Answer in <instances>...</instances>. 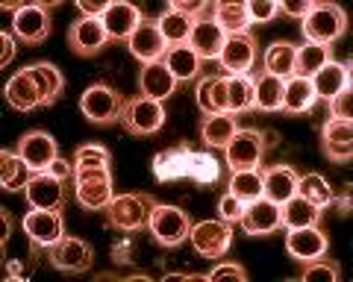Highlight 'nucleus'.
Here are the masks:
<instances>
[{
    "instance_id": "f257e3e1",
    "label": "nucleus",
    "mask_w": 353,
    "mask_h": 282,
    "mask_svg": "<svg viewBox=\"0 0 353 282\" xmlns=\"http://www.w3.org/2000/svg\"><path fill=\"white\" fill-rule=\"evenodd\" d=\"M153 209H157L153 194H115L106 206V224L118 232H139L148 226Z\"/></svg>"
},
{
    "instance_id": "f03ea898",
    "label": "nucleus",
    "mask_w": 353,
    "mask_h": 282,
    "mask_svg": "<svg viewBox=\"0 0 353 282\" xmlns=\"http://www.w3.org/2000/svg\"><path fill=\"white\" fill-rule=\"evenodd\" d=\"M124 94L109 83H92L80 97V112L97 127H112L121 121L124 112Z\"/></svg>"
},
{
    "instance_id": "7ed1b4c3",
    "label": "nucleus",
    "mask_w": 353,
    "mask_h": 282,
    "mask_svg": "<svg viewBox=\"0 0 353 282\" xmlns=\"http://www.w3.org/2000/svg\"><path fill=\"white\" fill-rule=\"evenodd\" d=\"M301 30H303L306 41L330 47L333 41H339L341 36H345V30H347V12L341 6H336V3H315L306 12Z\"/></svg>"
},
{
    "instance_id": "20e7f679",
    "label": "nucleus",
    "mask_w": 353,
    "mask_h": 282,
    "mask_svg": "<svg viewBox=\"0 0 353 282\" xmlns=\"http://www.w3.org/2000/svg\"><path fill=\"white\" fill-rule=\"evenodd\" d=\"M74 197L88 212H101L112 203V171L109 168H74Z\"/></svg>"
},
{
    "instance_id": "39448f33",
    "label": "nucleus",
    "mask_w": 353,
    "mask_h": 282,
    "mask_svg": "<svg viewBox=\"0 0 353 282\" xmlns=\"http://www.w3.org/2000/svg\"><path fill=\"white\" fill-rule=\"evenodd\" d=\"M268 135L256 127H245V129H236V135L227 141L224 147V159H227V168L230 171H248V168H259L262 165V156L268 150Z\"/></svg>"
},
{
    "instance_id": "423d86ee",
    "label": "nucleus",
    "mask_w": 353,
    "mask_h": 282,
    "mask_svg": "<svg viewBox=\"0 0 353 282\" xmlns=\"http://www.w3.org/2000/svg\"><path fill=\"white\" fill-rule=\"evenodd\" d=\"M150 235L157 238V244L162 247H180L192 232V218L189 212H183L180 206H168V203H157L150 221H148Z\"/></svg>"
},
{
    "instance_id": "0eeeda50",
    "label": "nucleus",
    "mask_w": 353,
    "mask_h": 282,
    "mask_svg": "<svg viewBox=\"0 0 353 282\" xmlns=\"http://www.w3.org/2000/svg\"><path fill=\"white\" fill-rule=\"evenodd\" d=\"M121 124L130 135H153L165 127V106L159 100H150V97H132L124 103V112H121Z\"/></svg>"
},
{
    "instance_id": "6e6552de",
    "label": "nucleus",
    "mask_w": 353,
    "mask_h": 282,
    "mask_svg": "<svg viewBox=\"0 0 353 282\" xmlns=\"http://www.w3.org/2000/svg\"><path fill=\"white\" fill-rule=\"evenodd\" d=\"M48 259L62 274H85L94 265V247L77 235H65L53 247H48Z\"/></svg>"
},
{
    "instance_id": "1a4fd4ad",
    "label": "nucleus",
    "mask_w": 353,
    "mask_h": 282,
    "mask_svg": "<svg viewBox=\"0 0 353 282\" xmlns=\"http://www.w3.org/2000/svg\"><path fill=\"white\" fill-rule=\"evenodd\" d=\"M15 153L27 162V168L32 173H39V171H48L59 159V144L48 129H27L15 141Z\"/></svg>"
},
{
    "instance_id": "9d476101",
    "label": "nucleus",
    "mask_w": 353,
    "mask_h": 282,
    "mask_svg": "<svg viewBox=\"0 0 353 282\" xmlns=\"http://www.w3.org/2000/svg\"><path fill=\"white\" fill-rule=\"evenodd\" d=\"M57 3V0H44V3H24L15 12L12 18V30L21 41H27V45H41V41H48L50 30H53V21H50V12L48 9Z\"/></svg>"
},
{
    "instance_id": "9b49d317",
    "label": "nucleus",
    "mask_w": 353,
    "mask_h": 282,
    "mask_svg": "<svg viewBox=\"0 0 353 282\" xmlns=\"http://www.w3.org/2000/svg\"><path fill=\"white\" fill-rule=\"evenodd\" d=\"M189 241H192L197 256L221 259L230 250V244H233V224H224L221 218L218 221H201V224L192 226Z\"/></svg>"
},
{
    "instance_id": "f8f14e48",
    "label": "nucleus",
    "mask_w": 353,
    "mask_h": 282,
    "mask_svg": "<svg viewBox=\"0 0 353 282\" xmlns=\"http://www.w3.org/2000/svg\"><path fill=\"white\" fill-rule=\"evenodd\" d=\"M218 62H221V71H227V77H248L253 65H256V39L250 32L227 36Z\"/></svg>"
},
{
    "instance_id": "ddd939ff",
    "label": "nucleus",
    "mask_w": 353,
    "mask_h": 282,
    "mask_svg": "<svg viewBox=\"0 0 353 282\" xmlns=\"http://www.w3.org/2000/svg\"><path fill=\"white\" fill-rule=\"evenodd\" d=\"M24 197L30 209H48V212H62L65 209V182L57 180L50 171L32 173L24 186Z\"/></svg>"
},
{
    "instance_id": "4468645a",
    "label": "nucleus",
    "mask_w": 353,
    "mask_h": 282,
    "mask_svg": "<svg viewBox=\"0 0 353 282\" xmlns=\"http://www.w3.org/2000/svg\"><path fill=\"white\" fill-rule=\"evenodd\" d=\"M21 226H24V232H27L30 244H32V253H36L39 247H53L59 238H65V218H62V212L32 209V212H27V218L21 221Z\"/></svg>"
},
{
    "instance_id": "2eb2a0df",
    "label": "nucleus",
    "mask_w": 353,
    "mask_h": 282,
    "mask_svg": "<svg viewBox=\"0 0 353 282\" xmlns=\"http://www.w3.org/2000/svg\"><path fill=\"white\" fill-rule=\"evenodd\" d=\"M285 250L294 262H315V259H324V253L330 250V238L324 230H318L315 226H297V230H289L285 235Z\"/></svg>"
},
{
    "instance_id": "dca6fc26",
    "label": "nucleus",
    "mask_w": 353,
    "mask_h": 282,
    "mask_svg": "<svg viewBox=\"0 0 353 282\" xmlns=\"http://www.w3.org/2000/svg\"><path fill=\"white\" fill-rule=\"evenodd\" d=\"M109 32L103 27L101 18H80L68 27V47L77 53V56H97L106 45H109Z\"/></svg>"
},
{
    "instance_id": "f3484780",
    "label": "nucleus",
    "mask_w": 353,
    "mask_h": 282,
    "mask_svg": "<svg viewBox=\"0 0 353 282\" xmlns=\"http://www.w3.org/2000/svg\"><path fill=\"white\" fill-rule=\"evenodd\" d=\"M239 226L245 230V235L253 238H262V235H271L283 226V206L271 203L268 197H259L245 206V215H241Z\"/></svg>"
},
{
    "instance_id": "a211bd4d",
    "label": "nucleus",
    "mask_w": 353,
    "mask_h": 282,
    "mask_svg": "<svg viewBox=\"0 0 353 282\" xmlns=\"http://www.w3.org/2000/svg\"><path fill=\"white\" fill-rule=\"evenodd\" d=\"M127 47H130V53L141 65L162 62L165 50H168V45H165V39H162V32H159V24L153 18H141V24L136 27V32L127 39Z\"/></svg>"
},
{
    "instance_id": "6ab92c4d",
    "label": "nucleus",
    "mask_w": 353,
    "mask_h": 282,
    "mask_svg": "<svg viewBox=\"0 0 353 282\" xmlns=\"http://www.w3.org/2000/svg\"><path fill=\"white\" fill-rule=\"evenodd\" d=\"M321 150L330 162H350V156H353L350 118H330L321 127Z\"/></svg>"
},
{
    "instance_id": "aec40b11",
    "label": "nucleus",
    "mask_w": 353,
    "mask_h": 282,
    "mask_svg": "<svg viewBox=\"0 0 353 282\" xmlns=\"http://www.w3.org/2000/svg\"><path fill=\"white\" fill-rule=\"evenodd\" d=\"M297 180H301V173L292 165H285V162L262 168V197L283 206L285 200H292L297 194Z\"/></svg>"
},
{
    "instance_id": "412c9836",
    "label": "nucleus",
    "mask_w": 353,
    "mask_h": 282,
    "mask_svg": "<svg viewBox=\"0 0 353 282\" xmlns=\"http://www.w3.org/2000/svg\"><path fill=\"white\" fill-rule=\"evenodd\" d=\"M224 41H227V32L215 24L212 15H203V18L194 21L192 36H189V47L201 56V62L218 59L221 50H224Z\"/></svg>"
},
{
    "instance_id": "4be33fe9",
    "label": "nucleus",
    "mask_w": 353,
    "mask_h": 282,
    "mask_svg": "<svg viewBox=\"0 0 353 282\" xmlns=\"http://www.w3.org/2000/svg\"><path fill=\"white\" fill-rule=\"evenodd\" d=\"M141 9L127 3V0H115V3H109V9L103 12V27L109 32V39L112 41H127L132 32H136V27L141 24Z\"/></svg>"
},
{
    "instance_id": "5701e85b",
    "label": "nucleus",
    "mask_w": 353,
    "mask_h": 282,
    "mask_svg": "<svg viewBox=\"0 0 353 282\" xmlns=\"http://www.w3.org/2000/svg\"><path fill=\"white\" fill-rule=\"evenodd\" d=\"M176 83L174 74L165 68V62H153V65H141V74H139V91L141 97H150V100H168V97L176 91Z\"/></svg>"
},
{
    "instance_id": "b1692460",
    "label": "nucleus",
    "mask_w": 353,
    "mask_h": 282,
    "mask_svg": "<svg viewBox=\"0 0 353 282\" xmlns=\"http://www.w3.org/2000/svg\"><path fill=\"white\" fill-rule=\"evenodd\" d=\"M350 89V65L345 62H336L330 59L321 71L312 77V91H315V100H330V97H336L339 91Z\"/></svg>"
},
{
    "instance_id": "393cba45",
    "label": "nucleus",
    "mask_w": 353,
    "mask_h": 282,
    "mask_svg": "<svg viewBox=\"0 0 353 282\" xmlns=\"http://www.w3.org/2000/svg\"><path fill=\"white\" fill-rule=\"evenodd\" d=\"M3 94H6V103L12 106V109H18V112H30V109H36V106H41L39 85H36V80L30 77L27 68L18 71L15 77L6 83Z\"/></svg>"
},
{
    "instance_id": "a878e982",
    "label": "nucleus",
    "mask_w": 353,
    "mask_h": 282,
    "mask_svg": "<svg viewBox=\"0 0 353 282\" xmlns=\"http://www.w3.org/2000/svg\"><path fill=\"white\" fill-rule=\"evenodd\" d=\"M30 77L36 80L39 85V94H41V106H53L65 94V77L62 71L57 68L53 62H36V65H27Z\"/></svg>"
},
{
    "instance_id": "bb28decb",
    "label": "nucleus",
    "mask_w": 353,
    "mask_h": 282,
    "mask_svg": "<svg viewBox=\"0 0 353 282\" xmlns=\"http://www.w3.org/2000/svg\"><path fill=\"white\" fill-rule=\"evenodd\" d=\"M194 100L201 106L203 115L227 112V77L224 74H212V77H201L194 89Z\"/></svg>"
},
{
    "instance_id": "cd10ccee",
    "label": "nucleus",
    "mask_w": 353,
    "mask_h": 282,
    "mask_svg": "<svg viewBox=\"0 0 353 282\" xmlns=\"http://www.w3.org/2000/svg\"><path fill=\"white\" fill-rule=\"evenodd\" d=\"M159 24V32L165 39L168 47H176V45H189V36H192V27H194V18H189L185 12H180L174 3L165 6V12L157 18Z\"/></svg>"
},
{
    "instance_id": "c85d7f7f",
    "label": "nucleus",
    "mask_w": 353,
    "mask_h": 282,
    "mask_svg": "<svg viewBox=\"0 0 353 282\" xmlns=\"http://www.w3.org/2000/svg\"><path fill=\"white\" fill-rule=\"evenodd\" d=\"M165 68L174 74L176 83H192L201 77V56L189 47V45H176V47H168L165 50Z\"/></svg>"
},
{
    "instance_id": "c756f323",
    "label": "nucleus",
    "mask_w": 353,
    "mask_h": 282,
    "mask_svg": "<svg viewBox=\"0 0 353 282\" xmlns=\"http://www.w3.org/2000/svg\"><path fill=\"white\" fill-rule=\"evenodd\" d=\"M283 91L285 80L262 71L253 77V94H256V109L259 112H280L283 109Z\"/></svg>"
},
{
    "instance_id": "7c9ffc66",
    "label": "nucleus",
    "mask_w": 353,
    "mask_h": 282,
    "mask_svg": "<svg viewBox=\"0 0 353 282\" xmlns=\"http://www.w3.org/2000/svg\"><path fill=\"white\" fill-rule=\"evenodd\" d=\"M315 103V91H312V80L306 77H285V91H283V112L289 115H303L312 109Z\"/></svg>"
},
{
    "instance_id": "2f4dec72",
    "label": "nucleus",
    "mask_w": 353,
    "mask_h": 282,
    "mask_svg": "<svg viewBox=\"0 0 353 282\" xmlns=\"http://www.w3.org/2000/svg\"><path fill=\"white\" fill-rule=\"evenodd\" d=\"M236 129H239V118L233 112L206 115L201 121V138L209 147H227V141L236 135Z\"/></svg>"
},
{
    "instance_id": "473e14b6",
    "label": "nucleus",
    "mask_w": 353,
    "mask_h": 282,
    "mask_svg": "<svg viewBox=\"0 0 353 282\" xmlns=\"http://www.w3.org/2000/svg\"><path fill=\"white\" fill-rule=\"evenodd\" d=\"M330 59H333V47L303 41V45H297V53H294V74H297V77L312 80Z\"/></svg>"
},
{
    "instance_id": "72a5a7b5",
    "label": "nucleus",
    "mask_w": 353,
    "mask_h": 282,
    "mask_svg": "<svg viewBox=\"0 0 353 282\" xmlns=\"http://www.w3.org/2000/svg\"><path fill=\"white\" fill-rule=\"evenodd\" d=\"M212 21L227 36H239V32H248V27H250L248 9H245V3H239V0H221V3H215Z\"/></svg>"
},
{
    "instance_id": "f704fd0d",
    "label": "nucleus",
    "mask_w": 353,
    "mask_h": 282,
    "mask_svg": "<svg viewBox=\"0 0 353 282\" xmlns=\"http://www.w3.org/2000/svg\"><path fill=\"white\" fill-rule=\"evenodd\" d=\"M27 171H30L27 162L15 150H9V147L0 150V186H3V191H24L27 180L32 177Z\"/></svg>"
},
{
    "instance_id": "c9c22d12",
    "label": "nucleus",
    "mask_w": 353,
    "mask_h": 282,
    "mask_svg": "<svg viewBox=\"0 0 353 282\" xmlns=\"http://www.w3.org/2000/svg\"><path fill=\"white\" fill-rule=\"evenodd\" d=\"M321 212L324 209H318V206L303 200L301 194H294L292 200L283 203V226H285V230H297V226H315V224H321Z\"/></svg>"
},
{
    "instance_id": "e433bc0d",
    "label": "nucleus",
    "mask_w": 353,
    "mask_h": 282,
    "mask_svg": "<svg viewBox=\"0 0 353 282\" xmlns=\"http://www.w3.org/2000/svg\"><path fill=\"white\" fill-rule=\"evenodd\" d=\"M256 109V94H253V77H227V112L241 115Z\"/></svg>"
},
{
    "instance_id": "4c0bfd02",
    "label": "nucleus",
    "mask_w": 353,
    "mask_h": 282,
    "mask_svg": "<svg viewBox=\"0 0 353 282\" xmlns=\"http://www.w3.org/2000/svg\"><path fill=\"white\" fill-rule=\"evenodd\" d=\"M230 194L239 197L241 203H253L262 197V168H248V171H230Z\"/></svg>"
},
{
    "instance_id": "58836bf2",
    "label": "nucleus",
    "mask_w": 353,
    "mask_h": 282,
    "mask_svg": "<svg viewBox=\"0 0 353 282\" xmlns=\"http://www.w3.org/2000/svg\"><path fill=\"white\" fill-rule=\"evenodd\" d=\"M297 194L312 206H318V209H327V206L333 203V188H330L327 177H321V173H315V171L301 173V180H297Z\"/></svg>"
},
{
    "instance_id": "ea45409f",
    "label": "nucleus",
    "mask_w": 353,
    "mask_h": 282,
    "mask_svg": "<svg viewBox=\"0 0 353 282\" xmlns=\"http://www.w3.org/2000/svg\"><path fill=\"white\" fill-rule=\"evenodd\" d=\"M294 53L297 45L292 41H274V45L265 50V71L274 74V77H292L294 74Z\"/></svg>"
},
{
    "instance_id": "a19ab883",
    "label": "nucleus",
    "mask_w": 353,
    "mask_h": 282,
    "mask_svg": "<svg viewBox=\"0 0 353 282\" xmlns=\"http://www.w3.org/2000/svg\"><path fill=\"white\" fill-rule=\"evenodd\" d=\"M74 168H109L112 165V153L97 144V141H88V144H80L74 150Z\"/></svg>"
},
{
    "instance_id": "79ce46f5",
    "label": "nucleus",
    "mask_w": 353,
    "mask_h": 282,
    "mask_svg": "<svg viewBox=\"0 0 353 282\" xmlns=\"http://www.w3.org/2000/svg\"><path fill=\"white\" fill-rule=\"evenodd\" d=\"M339 276H341V268H339L336 262H327V259H315V262H306V265H303V274H301L303 282H321V279L336 282Z\"/></svg>"
},
{
    "instance_id": "37998d69",
    "label": "nucleus",
    "mask_w": 353,
    "mask_h": 282,
    "mask_svg": "<svg viewBox=\"0 0 353 282\" xmlns=\"http://www.w3.org/2000/svg\"><path fill=\"white\" fill-rule=\"evenodd\" d=\"M245 9H248L250 24H268V21H274L280 15V3H277V0H248Z\"/></svg>"
},
{
    "instance_id": "c03bdc74",
    "label": "nucleus",
    "mask_w": 353,
    "mask_h": 282,
    "mask_svg": "<svg viewBox=\"0 0 353 282\" xmlns=\"http://www.w3.org/2000/svg\"><path fill=\"white\" fill-rule=\"evenodd\" d=\"M245 206L248 203H241L239 197H233V194H224V197L218 200V218L224 221V224H239L241 221V215H245Z\"/></svg>"
},
{
    "instance_id": "a18cd8bd",
    "label": "nucleus",
    "mask_w": 353,
    "mask_h": 282,
    "mask_svg": "<svg viewBox=\"0 0 353 282\" xmlns=\"http://www.w3.org/2000/svg\"><path fill=\"white\" fill-rule=\"evenodd\" d=\"M227 276H233V279H248V270L241 268L239 262H221V265H215V268L206 274V279H227Z\"/></svg>"
},
{
    "instance_id": "49530a36",
    "label": "nucleus",
    "mask_w": 353,
    "mask_h": 282,
    "mask_svg": "<svg viewBox=\"0 0 353 282\" xmlns=\"http://www.w3.org/2000/svg\"><path fill=\"white\" fill-rule=\"evenodd\" d=\"M330 118H350V89L330 97Z\"/></svg>"
},
{
    "instance_id": "de8ad7c7",
    "label": "nucleus",
    "mask_w": 353,
    "mask_h": 282,
    "mask_svg": "<svg viewBox=\"0 0 353 282\" xmlns=\"http://www.w3.org/2000/svg\"><path fill=\"white\" fill-rule=\"evenodd\" d=\"M77 9H80L85 18H103L109 3H106V0H77Z\"/></svg>"
},
{
    "instance_id": "09e8293b",
    "label": "nucleus",
    "mask_w": 353,
    "mask_h": 282,
    "mask_svg": "<svg viewBox=\"0 0 353 282\" xmlns=\"http://www.w3.org/2000/svg\"><path fill=\"white\" fill-rule=\"evenodd\" d=\"M312 6H315L312 0H285L280 9H283L285 15H292V18H306V12H309Z\"/></svg>"
},
{
    "instance_id": "8fccbe9b",
    "label": "nucleus",
    "mask_w": 353,
    "mask_h": 282,
    "mask_svg": "<svg viewBox=\"0 0 353 282\" xmlns=\"http://www.w3.org/2000/svg\"><path fill=\"white\" fill-rule=\"evenodd\" d=\"M48 171H50V173H53V177H57V180H62V182H65L68 177H74V162H65V159L59 156V159L53 162V165H50Z\"/></svg>"
},
{
    "instance_id": "3c124183",
    "label": "nucleus",
    "mask_w": 353,
    "mask_h": 282,
    "mask_svg": "<svg viewBox=\"0 0 353 282\" xmlns=\"http://www.w3.org/2000/svg\"><path fill=\"white\" fill-rule=\"evenodd\" d=\"M12 56H15V41H12V32L3 30V59H0V62L9 65V62H12Z\"/></svg>"
}]
</instances>
